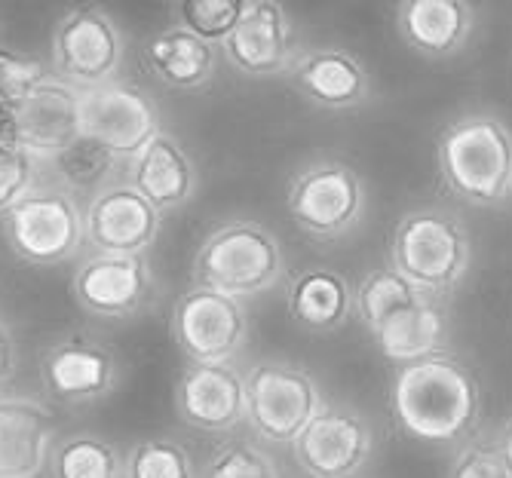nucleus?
Instances as JSON below:
<instances>
[{
  "label": "nucleus",
  "mask_w": 512,
  "mask_h": 478,
  "mask_svg": "<svg viewBox=\"0 0 512 478\" xmlns=\"http://www.w3.org/2000/svg\"><path fill=\"white\" fill-rule=\"evenodd\" d=\"M436 169L448 194L473 209L512 203V126L494 111H467L436 138Z\"/></svg>",
  "instance_id": "2"
},
{
  "label": "nucleus",
  "mask_w": 512,
  "mask_h": 478,
  "mask_svg": "<svg viewBox=\"0 0 512 478\" xmlns=\"http://www.w3.org/2000/svg\"><path fill=\"white\" fill-rule=\"evenodd\" d=\"M497 442H500V451H503L506 463L512 466V417H509V420H506V426L500 429V436H497Z\"/></svg>",
  "instance_id": "36"
},
{
  "label": "nucleus",
  "mask_w": 512,
  "mask_h": 478,
  "mask_svg": "<svg viewBox=\"0 0 512 478\" xmlns=\"http://www.w3.org/2000/svg\"><path fill=\"white\" fill-rule=\"evenodd\" d=\"M289 448L307 478H359L375 454V429L359 408L322 402Z\"/></svg>",
  "instance_id": "8"
},
{
  "label": "nucleus",
  "mask_w": 512,
  "mask_h": 478,
  "mask_svg": "<svg viewBox=\"0 0 512 478\" xmlns=\"http://www.w3.org/2000/svg\"><path fill=\"white\" fill-rule=\"evenodd\" d=\"M479 13L473 0H399L396 34L414 56L448 62L467 53Z\"/></svg>",
  "instance_id": "18"
},
{
  "label": "nucleus",
  "mask_w": 512,
  "mask_h": 478,
  "mask_svg": "<svg viewBox=\"0 0 512 478\" xmlns=\"http://www.w3.org/2000/svg\"><path fill=\"white\" fill-rule=\"evenodd\" d=\"M0 227L16 258L34 267H56L71 261L83 246V212L68 187L34 184L16 200Z\"/></svg>",
  "instance_id": "6"
},
{
  "label": "nucleus",
  "mask_w": 512,
  "mask_h": 478,
  "mask_svg": "<svg viewBox=\"0 0 512 478\" xmlns=\"http://www.w3.org/2000/svg\"><path fill=\"white\" fill-rule=\"evenodd\" d=\"M172 334L188 362H234L249 338V316L240 298L194 282L175 301Z\"/></svg>",
  "instance_id": "10"
},
{
  "label": "nucleus",
  "mask_w": 512,
  "mask_h": 478,
  "mask_svg": "<svg viewBox=\"0 0 512 478\" xmlns=\"http://www.w3.org/2000/svg\"><path fill=\"white\" fill-rule=\"evenodd\" d=\"M421 298L427 295L417 292L393 264H381V267H371L353 289V310L359 313L362 325L375 334L393 313L417 304Z\"/></svg>",
  "instance_id": "25"
},
{
  "label": "nucleus",
  "mask_w": 512,
  "mask_h": 478,
  "mask_svg": "<svg viewBox=\"0 0 512 478\" xmlns=\"http://www.w3.org/2000/svg\"><path fill=\"white\" fill-rule=\"evenodd\" d=\"M286 209L304 236L316 243H335L362 224L368 190L353 166L341 160H316L292 178Z\"/></svg>",
  "instance_id": "5"
},
{
  "label": "nucleus",
  "mask_w": 512,
  "mask_h": 478,
  "mask_svg": "<svg viewBox=\"0 0 512 478\" xmlns=\"http://www.w3.org/2000/svg\"><path fill=\"white\" fill-rule=\"evenodd\" d=\"M390 414L405 439L430 448H457L479 433L485 414L482 380L451 350L396 365Z\"/></svg>",
  "instance_id": "1"
},
{
  "label": "nucleus",
  "mask_w": 512,
  "mask_h": 478,
  "mask_svg": "<svg viewBox=\"0 0 512 478\" xmlns=\"http://www.w3.org/2000/svg\"><path fill=\"white\" fill-rule=\"evenodd\" d=\"M286 276L279 239L255 221H230L212 230L194 258V282L230 298H258Z\"/></svg>",
  "instance_id": "4"
},
{
  "label": "nucleus",
  "mask_w": 512,
  "mask_h": 478,
  "mask_svg": "<svg viewBox=\"0 0 512 478\" xmlns=\"http://www.w3.org/2000/svg\"><path fill=\"white\" fill-rule=\"evenodd\" d=\"M163 215L132 184H105L83 212V239L102 255H145Z\"/></svg>",
  "instance_id": "15"
},
{
  "label": "nucleus",
  "mask_w": 512,
  "mask_h": 478,
  "mask_svg": "<svg viewBox=\"0 0 512 478\" xmlns=\"http://www.w3.org/2000/svg\"><path fill=\"white\" fill-rule=\"evenodd\" d=\"M19 371V350L10 325L0 319V384H10Z\"/></svg>",
  "instance_id": "34"
},
{
  "label": "nucleus",
  "mask_w": 512,
  "mask_h": 478,
  "mask_svg": "<svg viewBox=\"0 0 512 478\" xmlns=\"http://www.w3.org/2000/svg\"><path fill=\"white\" fill-rule=\"evenodd\" d=\"M445 478H512V466L506 463L497 439L476 433L454 448Z\"/></svg>",
  "instance_id": "31"
},
{
  "label": "nucleus",
  "mask_w": 512,
  "mask_h": 478,
  "mask_svg": "<svg viewBox=\"0 0 512 478\" xmlns=\"http://www.w3.org/2000/svg\"><path fill=\"white\" fill-rule=\"evenodd\" d=\"M40 80H46V68L40 59L0 46V108L16 111Z\"/></svg>",
  "instance_id": "32"
},
{
  "label": "nucleus",
  "mask_w": 512,
  "mask_h": 478,
  "mask_svg": "<svg viewBox=\"0 0 512 478\" xmlns=\"http://www.w3.org/2000/svg\"><path fill=\"white\" fill-rule=\"evenodd\" d=\"M74 301L96 319H132L148 310L154 279L142 255H102L92 252L71 282Z\"/></svg>",
  "instance_id": "13"
},
{
  "label": "nucleus",
  "mask_w": 512,
  "mask_h": 478,
  "mask_svg": "<svg viewBox=\"0 0 512 478\" xmlns=\"http://www.w3.org/2000/svg\"><path fill=\"white\" fill-rule=\"evenodd\" d=\"M160 132L154 99L126 80L80 89V135L111 151L117 160H132Z\"/></svg>",
  "instance_id": "11"
},
{
  "label": "nucleus",
  "mask_w": 512,
  "mask_h": 478,
  "mask_svg": "<svg viewBox=\"0 0 512 478\" xmlns=\"http://www.w3.org/2000/svg\"><path fill=\"white\" fill-rule=\"evenodd\" d=\"M249 0H178L181 25L209 43H221L240 22Z\"/></svg>",
  "instance_id": "29"
},
{
  "label": "nucleus",
  "mask_w": 512,
  "mask_h": 478,
  "mask_svg": "<svg viewBox=\"0 0 512 478\" xmlns=\"http://www.w3.org/2000/svg\"><path fill=\"white\" fill-rule=\"evenodd\" d=\"M243 377L246 423L267 445H292L325 402L316 377L286 359L255 362Z\"/></svg>",
  "instance_id": "7"
},
{
  "label": "nucleus",
  "mask_w": 512,
  "mask_h": 478,
  "mask_svg": "<svg viewBox=\"0 0 512 478\" xmlns=\"http://www.w3.org/2000/svg\"><path fill=\"white\" fill-rule=\"evenodd\" d=\"M390 264L427 298L448 301L473 267V236L457 212L442 206L411 209L396 221Z\"/></svg>",
  "instance_id": "3"
},
{
  "label": "nucleus",
  "mask_w": 512,
  "mask_h": 478,
  "mask_svg": "<svg viewBox=\"0 0 512 478\" xmlns=\"http://www.w3.org/2000/svg\"><path fill=\"white\" fill-rule=\"evenodd\" d=\"M200 478H279V469L267 451L246 442H230L203 463Z\"/></svg>",
  "instance_id": "30"
},
{
  "label": "nucleus",
  "mask_w": 512,
  "mask_h": 478,
  "mask_svg": "<svg viewBox=\"0 0 512 478\" xmlns=\"http://www.w3.org/2000/svg\"><path fill=\"white\" fill-rule=\"evenodd\" d=\"M123 377L120 356L86 331H68L40 353V387L65 408L108 399Z\"/></svg>",
  "instance_id": "9"
},
{
  "label": "nucleus",
  "mask_w": 512,
  "mask_h": 478,
  "mask_svg": "<svg viewBox=\"0 0 512 478\" xmlns=\"http://www.w3.org/2000/svg\"><path fill=\"white\" fill-rule=\"evenodd\" d=\"M142 56L148 71L172 89H200L215 74V43L197 37L184 25L154 34Z\"/></svg>",
  "instance_id": "24"
},
{
  "label": "nucleus",
  "mask_w": 512,
  "mask_h": 478,
  "mask_svg": "<svg viewBox=\"0 0 512 478\" xmlns=\"http://www.w3.org/2000/svg\"><path fill=\"white\" fill-rule=\"evenodd\" d=\"M286 307L298 328L310 334H332L350 322L353 285L332 267L298 270L286 289Z\"/></svg>",
  "instance_id": "22"
},
{
  "label": "nucleus",
  "mask_w": 512,
  "mask_h": 478,
  "mask_svg": "<svg viewBox=\"0 0 512 478\" xmlns=\"http://www.w3.org/2000/svg\"><path fill=\"white\" fill-rule=\"evenodd\" d=\"M53 65L77 89L117 80L123 68V34L111 13L96 4L65 13L53 34Z\"/></svg>",
  "instance_id": "12"
},
{
  "label": "nucleus",
  "mask_w": 512,
  "mask_h": 478,
  "mask_svg": "<svg viewBox=\"0 0 512 478\" xmlns=\"http://www.w3.org/2000/svg\"><path fill=\"white\" fill-rule=\"evenodd\" d=\"M292 83L316 108L356 111L371 102V74L350 50L341 46H313L295 56Z\"/></svg>",
  "instance_id": "20"
},
{
  "label": "nucleus",
  "mask_w": 512,
  "mask_h": 478,
  "mask_svg": "<svg viewBox=\"0 0 512 478\" xmlns=\"http://www.w3.org/2000/svg\"><path fill=\"white\" fill-rule=\"evenodd\" d=\"M13 123H16V111L0 108V148H4V145H16V138H13Z\"/></svg>",
  "instance_id": "35"
},
{
  "label": "nucleus",
  "mask_w": 512,
  "mask_h": 478,
  "mask_svg": "<svg viewBox=\"0 0 512 478\" xmlns=\"http://www.w3.org/2000/svg\"><path fill=\"white\" fill-rule=\"evenodd\" d=\"M13 138L40 163L59 157L80 138V89L62 77L40 80L16 108Z\"/></svg>",
  "instance_id": "17"
},
{
  "label": "nucleus",
  "mask_w": 512,
  "mask_h": 478,
  "mask_svg": "<svg viewBox=\"0 0 512 478\" xmlns=\"http://www.w3.org/2000/svg\"><path fill=\"white\" fill-rule=\"evenodd\" d=\"M50 472L53 478H123V457L96 433H74L53 445Z\"/></svg>",
  "instance_id": "26"
},
{
  "label": "nucleus",
  "mask_w": 512,
  "mask_h": 478,
  "mask_svg": "<svg viewBox=\"0 0 512 478\" xmlns=\"http://www.w3.org/2000/svg\"><path fill=\"white\" fill-rule=\"evenodd\" d=\"M371 338L378 344V353L393 365H405L414 359L433 356L439 350H448L451 341L448 301L421 298L417 304L393 313Z\"/></svg>",
  "instance_id": "23"
},
{
  "label": "nucleus",
  "mask_w": 512,
  "mask_h": 478,
  "mask_svg": "<svg viewBox=\"0 0 512 478\" xmlns=\"http://www.w3.org/2000/svg\"><path fill=\"white\" fill-rule=\"evenodd\" d=\"M175 408L197 433H234L246 423V377L234 362H188L175 384Z\"/></svg>",
  "instance_id": "14"
},
{
  "label": "nucleus",
  "mask_w": 512,
  "mask_h": 478,
  "mask_svg": "<svg viewBox=\"0 0 512 478\" xmlns=\"http://www.w3.org/2000/svg\"><path fill=\"white\" fill-rule=\"evenodd\" d=\"M43 166H53L62 187H68L71 194L74 190H83V194H96V190H102L111 178V172L120 166V160L105 151L102 145H96L92 138L80 135L71 148H65L59 157L46 160Z\"/></svg>",
  "instance_id": "27"
},
{
  "label": "nucleus",
  "mask_w": 512,
  "mask_h": 478,
  "mask_svg": "<svg viewBox=\"0 0 512 478\" xmlns=\"http://www.w3.org/2000/svg\"><path fill=\"white\" fill-rule=\"evenodd\" d=\"M160 215L188 206L197 194V166L169 132H157L148 145L132 157V181Z\"/></svg>",
  "instance_id": "21"
},
{
  "label": "nucleus",
  "mask_w": 512,
  "mask_h": 478,
  "mask_svg": "<svg viewBox=\"0 0 512 478\" xmlns=\"http://www.w3.org/2000/svg\"><path fill=\"white\" fill-rule=\"evenodd\" d=\"M43 163L34 160L19 145L0 148V215H4L16 200H22L28 190L37 184V169Z\"/></svg>",
  "instance_id": "33"
},
{
  "label": "nucleus",
  "mask_w": 512,
  "mask_h": 478,
  "mask_svg": "<svg viewBox=\"0 0 512 478\" xmlns=\"http://www.w3.org/2000/svg\"><path fill=\"white\" fill-rule=\"evenodd\" d=\"M221 50L246 77H276L292 68L298 37L279 0H249L234 31L221 40Z\"/></svg>",
  "instance_id": "16"
},
{
  "label": "nucleus",
  "mask_w": 512,
  "mask_h": 478,
  "mask_svg": "<svg viewBox=\"0 0 512 478\" xmlns=\"http://www.w3.org/2000/svg\"><path fill=\"white\" fill-rule=\"evenodd\" d=\"M56 417L25 393H0V478H40L50 469Z\"/></svg>",
  "instance_id": "19"
},
{
  "label": "nucleus",
  "mask_w": 512,
  "mask_h": 478,
  "mask_svg": "<svg viewBox=\"0 0 512 478\" xmlns=\"http://www.w3.org/2000/svg\"><path fill=\"white\" fill-rule=\"evenodd\" d=\"M123 478H200V469L181 442L157 436L129 448L123 457Z\"/></svg>",
  "instance_id": "28"
}]
</instances>
